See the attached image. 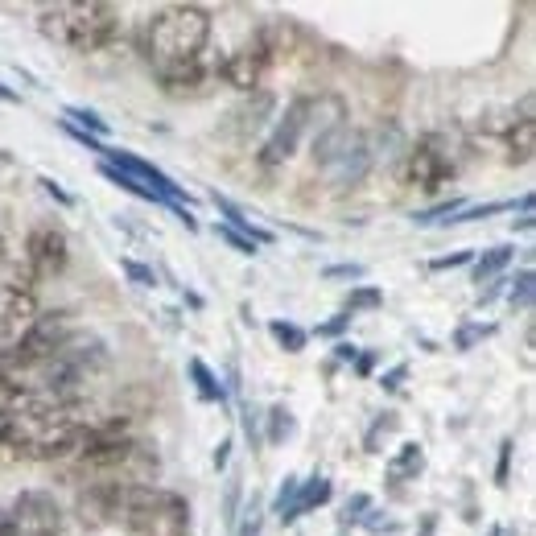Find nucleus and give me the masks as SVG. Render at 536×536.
Listing matches in <instances>:
<instances>
[{
    "label": "nucleus",
    "mask_w": 536,
    "mask_h": 536,
    "mask_svg": "<svg viewBox=\"0 0 536 536\" xmlns=\"http://www.w3.org/2000/svg\"><path fill=\"white\" fill-rule=\"evenodd\" d=\"M215 236H219V240H227V244L236 248L240 256H256V244H252L248 236H240V231H231L227 223H219V227H215Z\"/></svg>",
    "instance_id": "bb28decb"
},
{
    "label": "nucleus",
    "mask_w": 536,
    "mask_h": 536,
    "mask_svg": "<svg viewBox=\"0 0 536 536\" xmlns=\"http://www.w3.org/2000/svg\"><path fill=\"white\" fill-rule=\"evenodd\" d=\"M508 454H512V442H504V454H499V483L508 479Z\"/></svg>",
    "instance_id": "e433bc0d"
},
{
    "label": "nucleus",
    "mask_w": 536,
    "mask_h": 536,
    "mask_svg": "<svg viewBox=\"0 0 536 536\" xmlns=\"http://www.w3.org/2000/svg\"><path fill=\"white\" fill-rule=\"evenodd\" d=\"M508 301L516 310H528L532 306V268H524V273L512 281V289H508Z\"/></svg>",
    "instance_id": "b1692460"
},
{
    "label": "nucleus",
    "mask_w": 536,
    "mask_h": 536,
    "mask_svg": "<svg viewBox=\"0 0 536 536\" xmlns=\"http://www.w3.org/2000/svg\"><path fill=\"white\" fill-rule=\"evenodd\" d=\"M99 157H104V165H112V170L128 174V178L137 182V186L153 190L165 207H170V203H178V207H182V198L190 203V194H182V186H178L170 174H165V170H157L153 161H145V157H137V153H128V149H104Z\"/></svg>",
    "instance_id": "f8f14e48"
},
{
    "label": "nucleus",
    "mask_w": 536,
    "mask_h": 536,
    "mask_svg": "<svg viewBox=\"0 0 536 536\" xmlns=\"http://www.w3.org/2000/svg\"><path fill=\"white\" fill-rule=\"evenodd\" d=\"M42 186H46V194H50V198H58V203H62V207H71V203H75V198H71V194H66V190H58V182L42 178Z\"/></svg>",
    "instance_id": "72a5a7b5"
},
{
    "label": "nucleus",
    "mask_w": 536,
    "mask_h": 536,
    "mask_svg": "<svg viewBox=\"0 0 536 536\" xmlns=\"http://www.w3.org/2000/svg\"><path fill=\"white\" fill-rule=\"evenodd\" d=\"M71 264V240L58 223H38L25 236V273L33 281H54Z\"/></svg>",
    "instance_id": "1a4fd4ad"
},
{
    "label": "nucleus",
    "mask_w": 536,
    "mask_h": 536,
    "mask_svg": "<svg viewBox=\"0 0 536 536\" xmlns=\"http://www.w3.org/2000/svg\"><path fill=\"white\" fill-rule=\"evenodd\" d=\"M211 203H215V207H219V211L227 215V227H231V231H240V236H248V240H252L256 248H260V244H273V231L256 227V223H252V219H248V215H244V211H240L236 203H231V198H223L219 190L211 194Z\"/></svg>",
    "instance_id": "dca6fc26"
},
{
    "label": "nucleus",
    "mask_w": 536,
    "mask_h": 536,
    "mask_svg": "<svg viewBox=\"0 0 536 536\" xmlns=\"http://www.w3.org/2000/svg\"><path fill=\"white\" fill-rule=\"evenodd\" d=\"M116 524L128 536H186L190 504L170 487H120L116 495Z\"/></svg>",
    "instance_id": "20e7f679"
},
{
    "label": "nucleus",
    "mask_w": 536,
    "mask_h": 536,
    "mask_svg": "<svg viewBox=\"0 0 536 536\" xmlns=\"http://www.w3.org/2000/svg\"><path fill=\"white\" fill-rule=\"evenodd\" d=\"M405 376H409V363H396L388 376H380V388H384V392H396V388H400V380H405Z\"/></svg>",
    "instance_id": "2f4dec72"
},
{
    "label": "nucleus",
    "mask_w": 536,
    "mask_h": 536,
    "mask_svg": "<svg viewBox=\"0 0 536 536\" xmlns=\"http://www.w3.org/2000/svg\"><path fill=\"white\" fill-rule=\"evenodd\" d=\"M66 116H71V120H79L83 128H91L95 137H108V120L99 116V112H91V108H75V104H71V108H66ZM83 128H79V132H83Z\"/></svg>",
    "instance_id": "393cba45"
},
{
    "label": "nucleus",
    "mask_w": 536,
    "mask_h": 536,
    "mask_svg": "<svg viewBox=\"0 0 536 536\" xmlns=\"http://www.w3.org/2000/svg\"><path fill=\"white\" fill-rule=\"evenodd\" d=\"M9 516H13L17 536H66V512H62L58 499L50 491H42V487L21 491L13 499Z\"/></svg>",
    "instance_id": "9d476101"
},
{
    "label": "nucleus",
    "mask_w": 536,
    "mask_h": 536,
    "mask_svg": "<svg viewBox=\"0 0 536 536\" xmlns=\"http://www.w3.org/2000/svg\"><path fill=\"white\" fill-rule=\"evenodd\" d=\"M532 157H536V120H532V99H524L520 120H512L508 128V161L528 165Z\"/></svg>",
    "instance_id": "ddd939ff"
},
{
    "label": "nucleus",
    "mask_w": 536,
    "mask_h": 536,
    "mask_svg": "<svg viewBox=\"0 0 536 536\" xmlns=\"http://www.w3.org/2000/svg\"><path fill=\"white\" fill-rule=\"evenodd\" d=\"M273 62H277V42H273V33L268 29H260V33H252V38H244L231 54H223V62H215V79H223L227 87L252 95L268 79Z\"/></svg>",
    "instance_id": "6e6552de"
},
{
    "label": "nucleus",
    "mask_w": 536,
    "mask_h": 536,
    "mask_svg": "<svg viewBox=\"0 0 536 536\" xmlns=\"http://www.w3.org/2000/svg\"><path fill=\"white\" fill-rule=\"evenodd\" d=\"M347 322H351V314H334L326 326H318V334H339V330H347Z\"/></svg>",
    "instance_id": "473e14b6"
},
{
    "label": "nucleus",
    "mask_w": 536,
    "mask_h": 536,
    "mask_svg": "<svg viewBox=\"0 0 536 536\" xmlns=\"http://www.w3.org/2000/svg\"><path fill=\"white\" fill-rule=\"evenodd\" d=\"M334 351H339V359H355V347H351V343H339Z\"/></svg>",
    "instance_id": "4c0bfd02"
},
{
    "label": "nucleus",
    "mask_w": 536,
    "mask_h": 536,
    "mask_svg": "<svg viewBox=\"0 0 536 536\" xmlns=\"http://www.w3.org/2000/svg\"><path fill=\"white\" fill-rule=\"evenodd\" d=\"M0 536H17V528H13V516H9V508H0Z\"/></svg>",
    "instance_id": "c9c22d12"
},
{
    "label": "nucleus",
    "mask_w": 536,
    "mask_h": 536,
    "mask_svg": "<svg viewBox=\"0 0 536 536\" xmlns=\"http://www.w3.org/2000/svg\"><path fill=\"white\" fill-rule=\"evenodd\" d=\"M306 132H310V95H301V99H293V104L285 108V116L273 124V132H268L260 153H256L264 170H277V165H285L297 153V145H301Z\"/></svg>",
    "instance_id": "9b49d317"
},
{
    "label": "nucleus",
    "mask_w": 536,
    "mask_h": 536,
    "mask_svg": "<svg viewBox=\"0 0 536 536\" xmlns=\"http://www.w3.org/2000/svg\"><path fill=\"white\" fill-rule=\"evenodd\" d=\"M471 260H475V252H454V256H438L429 268H433V273H446V268H462V264H471Z\"/></svg>",
    "instance_id": "c756f323"
},
{
    "label": "nucleus",
    "mask_w": 536,
    "mask_h": 536,
    "mask_svg": "<svg viewBox=\"0 0 536 536\" xmlns=\"http://www.w3.org/2000/svg\"><path fill=\"white\" fill-rule=\"evenodd\" d=\"M363 268L359 264H334V268H326V277H359Z\"/></svg>",
    "instance_id": "f704fd0d"
},
{
    "label": "nucleus",
    "mask_w": 536,
    "mask_h": 536,
    "mask_svg": "<svg viewBox=\"0 0 536 536\" xmlns=\"http://www.w3.org/2000/svg\"><path fill=\"white\" fill-rule=\"evenodd\" d=\"M268 334L289 351V355H297V351H306V343H310V334L301 330V326H293V322H268Z\"/></svg>",
    "instance_id": "aec40b11"
},
{
    "label": "nucleus",
    "mask_w": 536,
    "mask_h": 536,
    "mask_svg": "<svg viewBox=\"0 0 536 536\" xmlns=\"http://www.w3.org/2000/svg\"><path fill=\"white\" fill-rule=\"evenodd\" d=\"M268 425H273V429H268V442H285L289 438V433H293V421H289V409L285 405H273V409H268Z\"/></svg>",
    "instance_id": "4be33fe9"
},
{
    "label": "nucleus",
    "mask_w": 536,
    "mask_h": 536,
    "mask_svg": "<svg viewBox=\"0 0 536 536\" xmlns=\"http://www.w3.org/2000/svg\"><path fill=\"white\" fill-rule=\"evenodd\" d=\"M71 339V314L66 310H54V314H38V322H33L21 343H13L5 355H0V367L13 376H25V372H38V367Z\"/></svg>",
    "instance_id": "423d86ee"
},
{
    "label": "nucleus",
    "mask_w": 536,
    "mask_h": 536,
    "mask_svg": "<svg viewBox=\"0 0 536 536\" xmlns=\"http://www.w3.org/2000/svg\"><path fill=\"white\" fill-rule=\"evenodd\" d=\"M330 491H334V487H330V479L314 475L310 483H301V487H297V495H293V499H289V504L281 508V520H285V524H297V520H301V516H306V512L322 508V504H326V499H330Z\"/></svg>",
    "instance_id": "4468645a"
},
{
    "label": "nucleus",
    "mask_w": 536,
    "mask_h": 536,
    "mask_svg": "<svg viewBox=\"0 0 536 536\" xmlns=\"http://www.w3.org/2000/svg\"><path fill=\"white\" fill-rule=\"evenodd\" d=\"M21 462V454H17V446H13V438L5 429H0V471H9V466H17Z\"/></svg>",
    "instance_id": "c85d7f7f"
},
{
    "label": "nucleus",
    "mask_w": 536,
    "mask_h": 536,
    "mask_svg": "<svg viewBox=\"0 0 536 536\" xmlns=\"http://www.w3.org/2000/svg\"><path fill=\"white\" fill-rule=\"evenodd\" d=\"M42 306H38V281H33L21 268H9L0 277V355H5L13 343H21V334L38 322Z\"/></svg>",
    "instance_id": "0eeeda50"
},
{
    "label": "nucleus",
    "mask_w": 536,
    "mask_h": 536,
    "mask_svg": "<svg viewBox=\"0 0 536 536\" xmlns=\"http://www.w3.org/2000/svg\"><path fill=\"white\" fill-rule=\"evenodd\" d=\"M268 112H273V95H268V91H256L240 112H231V128H236V137H240V141H252L256 132L268 124V120H264Z\"/></svg>",
    "instance_id": "2eb2a0df"
},
{
    "label": "nucleus",
    "mask_w": 536,
    "mask_h": 536,
    "mask_svg": "<svg viewBox=\"0 0 536 536\" xmlns=\"http://www.w3.org/2000/svg\"><path fill=\"white\" fill-rule=\"evenodd\" d=\"M458 170H462V145H458V137L438 128V132H425V137L413 141V149L405 153L400 178H405L409 190L438 194L458 178Z\"/></svg>",
    "instance_id": "39448f33"
},
{
    "label": "nucleus",
    "mask_w": 536,
    "mask_h": 536,
    "mask_svg": "<svg viewBox=\"0 0 536 536\" xmlns=\"http://www.w3.org/2000/svg\"><path fill=\"white\" fill-rule=\"evenodd\" d=\"M120 9L104 0H62L38 13L42 38L62 46L66 54H99L120 38Z\"/></svg>",
    "instance_id": "f03ea898"
},
{
    "label": "nucleus",
    "mask_w": 536,
    "mask_h": 536,
    "mask_svg": "<svg viewBox=\"0 0 536 536\" xmlns=\"http://www.w3.org/2000/svg\"><path fill=\"white\" fill-rule=\"evenodd\" d=\"M99 174H104L112 186H120L124 194H137V198H145V203H161V198L153 194V190H145V186H137V182H132L128 174H120V170H112V165H104V161H99Z\"/></svg>",
    "instance_id": "412c9836"
},
{
    "label": "nucleus",
    "mask_w": 536,
    "mask_h": 536,
    "mask_svg": "<svg viewBox=\"0 0 536 536\" xmlns=\"http://www.w3.org/2000/svg\"><path fill=\"white\" fill-rule=\"evenodd\" d=\"M384 301V293L380 289H367V285H359L351 297H347V314H355V310H376Z\"/></svg>",
    "instance_id": "a878e982"
},
{
    "label": "nucleus",
    "mask_w": 536,
    "mask_h": 536,
    "mask_svg": "<svg viewBox=\"0 0 536 536\" xmlns=\"http://www.w3.org/2000/svg\"><path fill=\"white\" fill-rule=\"evenodd\" d=\"M297 487H301V479H297V475H289V479L281 483V491H277V499H273V512H277V516H281V508L289 504V499L297 495Z\"/></svg>",
    "instance_id": "7c9ffc66"
},
{
    "label": "nucleus",
    "mask_w": 536,
    "mask_h": 536,
    "mask_svg": "<svg viewBox=\"0 0 536 536\" xmlns=\"http://www.w3.org/2000/svg\"><path fill=\"white\" fill-rule=\"evenodd\" d=\"M211 46V13L198 5H161L141 25V58L157 83L178 79L207 62Z\"/></svg>",
    "instance_id": "f257e3e1"
},
{
    "label": "nucleus",
    "mask_w": 536,
    "mask_h": 536,
    "mask_svg": "<svg viewBox=\"0 0 536 536\" xmlns=\"http://www.w3.org/2000/svg\"><path fill=\"white\" fill-rule=\"evenodd\" d=\"M0 99H9V104H17V99H21V95H17V91H9L5 83H0Z\"/></svg>",
    "instance_id": "58836bf2"
},
{
    "label": "nucleus",
    "mask_w": 536,
    "mask_h": 536,
    "mask_svg": "<svg viewBox=\"0 0 536 536\" xmlns=\"http://www.w3.org/2000/svg\"><path fill=\"white\" fill-rule=\"evenodd\" d=\"M425 471V450H421V442H405L396 450V458L388 462V479L392 483H405V479H417Z\"/></svg>",
    "instance_id": "f3484780"
},
{
    "label": "nucleus",
    "mask_w": 536,
    "mask_h": 536,
    "mask_svg": "<svg viewBox=\"0 0 536 536\" xmlns=\"http://www.w3.org/2000/svg\"><path fill=\"white\" fill-rule=\"evenodd\" d=\"M161 471V454L157 446L141 442V438H120V442H108V446H91L83 454H75L66 462V479H87V487H99V483H124V487H149Z\"/></svg>",
    "instance_id": "7ed1b4c3"
},
{
    "label": "nucleus",
    "mask_w": 536,
    "mask_h": 536,
    "mask_svg": "<svg viewBox=\"0 0 536 536\" xmlns=\"http://www.w3.org/2000/svg\"><path fill=\"white\" fill-rule=\"evenodd\" d=\"M124 273L137 281V285H145V289H153L157 285V277H153V268H145V264H137V260H124Z\"/></svg>",
    "instance_id": "cd10ccee"
},
{
    "label": "nucleus",
    "mask_w": 536,
    "mask_h": 536,
    "mask_svg": "<svg viewBox=\"0 0 536 536\" xmlns=\"http://www.w3.org/2000/svg\"><path fill=\"white\" fill-rule=\"evenodd\" d=\"M512 256H516V248H512V244H499V248H487L483 256H475V260H471L475 281H479V285H483V281H491V277L499 273V268H508V264H512Z\"/></svg>",
    "instance_id": "a211bd4d"
},
{
    "label": "nucleus",
    "mask_w": 536,
    "mask_h": 536,
    "mask_svg": "<svg viewBox=\"0 0 536 536\" xmlns=\"http://www.w3.org/2000/svg\"><path fill=\"white\" fill-rule=\"evenodd\" d=\"M190 376H194L198 396H203V400H211V405H227V388L215 380V372H211L203 359H190Z\"/></svg>",
    "instance_id": "6ab92c4d"
},
{
    "label": "nucleus",
    "mask_w": 536,
    "mask_h": 536,
    "mask_svg": "<svg viewBox=\"0 0 536 536\" xmlns=\"http://www.w3.org/2000/svg\"><path fill=\"white\" fill-rule=\"evenodd\" d=\"M396 429V413H380V421L367 429V438H363V450L367 454H380V438H388V433Z\"/></svg>",
    "instance_id": "5701e85b"
}]
</instances>
